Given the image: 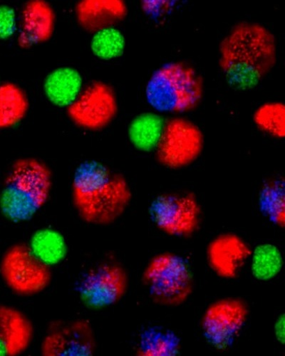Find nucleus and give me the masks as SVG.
<instances>
[{
    "instance_id": "1",
    "label": "nucleus",
    "mask_w": 285,
    "mask_h": 356,
    "mask_svg": "<svg viewBox=\"0 0 285 356\" xmlns=\"http://www.w3.org/2000/svg\"><path fill=\"white\" fill-rule=\"evenodd\" d=\"M218 53V66L227 84L246 92L258 86L275 67L277 44L266 26L244 21L228 31Z\"/></svg>"
},
{
    "instance_id": "2",
    "label": "nucleus",
    "mask_w": 285,
    "mask_h": 356,
    "mask_svg": "<svg viewBox=\"0 0 285 356\" xmlns=\"http://www.w3.org/2000/svg\"><path fill=\"white\" fill-rule=\"evenodd\" d=\"M72 198L79 218L88 224L108 225L127 210L132 199L125 177L97 161L81 164L75 171Z\"/></svg>"
},
{
    "instance_id": "3",
    "label": "nucleus",
    "mask_w": 285,
    "mask_h": 356,
    "mask_svg": "<svg viewBox=\"0 0 285 356\" xmlns=\"http://www.w3.org/2000/svg\"><path fill=\"white\" fill-rule=\"evenodd\" d=\"M52 173L42 161L33 158L15 161L0 193V212L13 223L33 219L47 203Z\"/></svg>"
},
{
    "instance_id": "4",
    "label": "nucleus",
    "mask_w": 285,
    "mask_h": 356,
    "mask_svg": "<svg viewBox=\"0 0 285 356\" xmlns=\"http://www.w3.org/2000/svg\"><path fill=\"white\" fill-rule=\"evenodd\" d=\"M204 81L190 65L181 61L163 64L152 74L146 99L154 111L181 116L195 110L204 96Z\"/></svg>"
},
{
    "instance_id": "5",
    "label": "nucleus",
    "mask_w": 285,
    "mask_h": 356,
    "mask_svg": "<svg viewBox=\"0 0 285 356\" xmlns=\"http://www.w3.org/2000/svg\"><path fill=\"white\" fill-rule=\"evenodd\" d=\"M142 282L153 302L167 307L185 304L194 289V277L188 261L170 252L158 253L149 261Z\"/></svg>"
},
{
    "instance_id": "6",
    "label": "nucleus",
    "mask_w": 285,
    "mask_h": 356,
    "mask_svg": "<svg viewBox=\"0 0 285 356\" xmlns=\"http://www.w3.org/2000/svg\"><path fill=\"white\" fill-rule=\"evenodd\" d=\"M205 146L203 131L188 118H166L164 129L154 151L157 162L163 168L179 170L193 165L201 157Z\"/></svg>"
},
{
    "instance_id": "7",
    "label": "nucleus",
    "mask_w": 285,
    "mask_h": 356,
    "mask_svg": "<svg viewBox=\"0 0 285 356\" xmlns=\"http://www.w3.org/2000/svg\"><path fill=\"white\" fill-rule=\"evenodd\" d=\"M149 216L163 234L175 238H189L201 228L203 211L190 192H170L158 195L149 207Z\"/></svg>"
},
{
    "instance_id": "8",
    "label": "nucleus",
    "mask_w": 285,
    "mask_h": 356,
    "mask_svg": "<svg viewBox=\"0 0 285 356\" xmlns=\"http://www.w3.org/2000/svg\"><path fill=\"white\" fill-rule=\"evenodd\" d=\"M250 308L238 298H224L210 304L201 320L206 341L214 349L225 351L238 339L248 321Z\"/></svg>"
},
{
    "instance_id": "9",
    "label": "nucleus",
    "mask_w": 285,
    "mask_h": 356,
    "mask_svg": "<svg viewBox=\"0 0 285 356\" xmlns=\"http://www.w3.org/2000/svg\"><path fill=\"white\" fill-rule=\"evenodd\" d=\"M0 275L14 293L24 298L44 291L52 279L50 267L40 261L24 243L6 250L0 261Z\"/></svg>"
},
{
    "instance_id": "10",
    "label": "nucleus",
    "mask_w": 285,
    "mask_h": 356,
    "mask_svg": "<svg viewBox=\"0 0 285 356\" xmlns=\"http://www.w3.org/2000/svg\"><path fill=\"white\" fill-rule=\"evenodd\" d=\"M129 276L120 264L107 262L86 273L76 286L83 305L92 310L119 303L129 288Z\"/></svg>"
},
{
    "instance_id": "11",
    "label": "nucleus",
    "mask_w": 285,
    "mask_h": 356,
    "mask_svg": "<svg viewBox=\"0 0 285 356\" xmlns=\"http://www.w3.org/2000/svg\"><path fill=\"white\" fill-rule=\"evenodd\" d=\"M117 112L115 94L110 86L101 82H94L85 88L67 108L72 122L89 131L106 128L115 118Z\"/></svg>"
},
{
    "instance_id": "12",
    "label": "nucleus",
    "mask_w": 285,
    "mask_h": 356,
    "mask_svg": "<svg viewBox=\"0 0 285 356\" xmlns=\"http://www.w3.org/2000/svg\"><path fill=\"white\" fill-rule=\"evenodd\" d=\"M95 350L93 330L84 320L53 323L41 344L44 356H91Z\"/></svg>"
},
{
    "instance_id": "13",
    "label": "nucleus",
    "mask_w": 285,
    "mask_h": 356,
    "mask_svg": "<svg viewBox=\"0 0 285 356\" xmlns=\"http://www.w3.org/2000/svg\"><path fill=\"white\" fill-rule=\"evenodd\" d=\"M252 248L240 235L224 232L209 243L206 257L209 268L224 280L238 278L248 265Z\"/></svg>"
},
{
    "instance_id": "14",
    "label": "nucleus",
    "mask_w": 285,
    "mask_h": 356,
    "mask_svg": "<svg viewBox=\"0 0 285 356\" xmlns=\"http://www.w3.org/2000/svg\"><path fill=\"white\" fill-rule=\"evenodd\" d=\"M33 338V324L25 314L11 307L0 306V344L8 356L24 353Z\"/></svg>"
},
{
    "instance_id": "15",
    "label": "nucleus",
    "mask_w": 285,
    "mask_h": 356,
    "mask_svg": "<svg viewBox=\"0 0 285 356\" xmlns=\"http://www.w3.org/2000/svg\"><path fill=\"white\" fill-rule=\"evenodd\" d=\"M54 14L43 1L28 3L22 12V29L18 43L22 48L47 41L54 26Z\"/></svg>"
},
{
    "instance_id": "16",
    "label": "nucleus",
    "mask_w": 285,
    "mask_h": 356,
    "mask_svg": "<svg viewBox=\"0 0 285 356\" xmlns=\"http://www.w3.org/2000/svg\"><path fill=\"white\" fill-rule=\"evenodd\" d=\"M76 13L84 29L97 33L124 19L127 8L122 1H83L77 6Z\"/></svg>"
},
{
    "instance_id": "17",
    "label": "nucleus",
    "mask_w": 285,
    "mask_h": 356,
    "mask_svg": "<svg viewBox=\"0 0 285 356\" xmlns=\"http://www.w3.org/2000/svg\"><path fill=\"white\" fill-rule=\"evenodd\" d=\"M44 92L54 105L59 107L71 106L81 92L82 78L74 69H57L45 79Z\"/></svg>"
},
{
    "instance_id": "18",
    "label": "nucleus",
    "mask_w": 285,
    "mask_h": 356,
    "mask_svg": "<svg viewBox=\"0 0 285 356\" xmlns=\"http://www.w3.org/2000/svg\"><path fill=\"white\" fill-rule=\"evenodd\" d=\"M166 118L155 111L142 113L133 118L128 134L131 144L139 152H154L161 138Z\"/></svg>"
},
{
    "instance_id": "19",
    "label": "nucleus",
    "mask_w": 285,
    "mask_h": 356,
    "mask_svg": "<svg viewBox=\"0 0 285 356\" xmlns=\"http://www.w3.org/2000/svg\"><path fill=\"white\" fill-rule=\"evenodd\" d=\"M27 245L33 255L50 268L63 263L68 254L65 236L58 230L51 227L35 231Z\"/></svg>"
},
{
    "instance_id": "20",
    "label": "nucleus",
    "mask_w": 285,
    "mask_h": 356,
    "mask_svg": "<svg viewBox=\"0 0 285 356\" xmlns=\"http://www.w3.org/2000/svg\"><path fill=\"white\" fill-rule=\"evenodd\" d=\"M259 207L262 215L273 225L285 226V183L284 177L275 176L262 185L259 194Z\"/></svg>"
},
{
    "instance_id": "21",
    "label": "nucleus",
    "mask_w": 285,
    "mask_h": 356,
    "mask_svg": "<svg viewBox=\"0 0 285 356\" xmlns=\"http://www.w3.org/2000/svg\"><path fill=\"white\" fill-rule=\"evenodd\" d=\"M248 265L254 279L262 282H271L282 271L283 256L275 245L261 244L252 248Z\"/></svg>"
},
{
    "instance_id": "22",
    "label": "nucleus",
    "mask_w": 285,
    "mask_h": 356,
    "mask_svg": "<svg viewBox=\"0 0 285 356\" xmlns=\"http://www.w3.org/2000/svg\"><path fill=\"white\" fill-rule=\"evenodd\" d=\"M181 349V340L175 332L154 326L140 335L136 354L139 356H176Z\"/></svg>"
},
{
    "instance_id": "23",
    "label": "nucleus",
    "mask_w": 285,
    "mask_h": 356,
    "mask_svg": "<svg viewBox=\"0 0 285 356\" xmlns=\"http://www.w3.org/2000/svg\"><path fill=\"white\" fill-rule=\"evenodd\" d=\"M28 108V99L22 88L10 82L0 84V130L19 124Z\"/></svg>"
},
{
    "instance_id": "24",
    "label": "nucleus",
    "mask_w": 285,
    "mask_h": 356,
    "mask_svg": "<svg viewBox=\"0 0 285 356\" xmlns=\"http://www.w3.org/2000/svg\"><path fill=\"white\" fill-rule=\"evenodd\" d=\"M254 126L263 134L280 140L285 136V106L280 102H269L256 108L252 115Z\"/></svg>"
},
{
    "instance_id": "25",
    "label": "nucleus",
    "mask_w": 285,
    "mask_h": 356,
    "mask_svg": "<svg viewBox=\"0 0 285 356\" xmlns=\"http://www.w3.org/2000/svg\"><path fill=\"white\" fill-rule=\"evenodd\" d=\"M125 45V38L119 29L108 27L95 34L91 47L97 57L109 60L121 56L124 54Z\"/></svg>"
},
{
    "instance_id": "26",
    "label": "nucleus",
    "mask_w": 285,
    "mask_h": 356,
    "mask_svg": "<svg viewBox=\"0 0 285 356\" xmlns=\"http://www.w3.org/2000/svg\"><path fill=\"white\" fill-rule=\"evenodd\" d=\"M16 31V13L8 6H0V40L11 38Z\"/></svg>"
},
{
    "instance_id": "27",
    "label": "nucleus",
    "mask_w": 285,
    "mask_h": 356,
    "mask_svg": "<svg viewBox=\"0 0 285 356\" xmlns=\"http://www.w3.org/2000/svg\"><path fill=\"white\" fill-rule=\"evenodd\" d=\"M170 1H142V9L152 17H161L173 7Z\"/></svg>"
},
{
    "instance_id": "28",
    "label": "nucleus",
    "mask_w": 285,
    "mask_h": 356,
    "mask_svg": "<svg viewBox=\"0 0 285 356\" xmlns=\"http://www.w3.org/2000/svg\"><path fill=\"white\" fill-rule=\"evenodd\" d=\"M273 332L277 343L284 346L285 343V316L284 313L279 314L275 319Z\"/></svg>"
},
{
    "instance_id": "29",
    "label": "nucleus",
    "mask_w": 285,
    "mask_h": 356,
    "mask_svg": "<svg viewBox=\"0 0 285 356\" xmlns=\"http://www.w3.org/2000/svg\"><path fill=\"white\" fill-rule=\"evenodd\" d=\"M0 356H8L6 350L1 344H0Z\"/></svg>"
}]
</instances>
